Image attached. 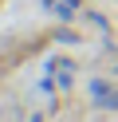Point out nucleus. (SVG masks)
Segmentation results:
<instances>
[{"mask_svg": "<svg viewBox=\"0 0 118 122\" xmlns=\"http://www.w3.org/2000/svg\"><path fill=\"white\" fill-rule=\"evenodd\" d=\"M87 91H91V98H94V102H98V106L106 102L110 95H114V87H110L106 79H91V83H87Z\"/></svg>", "mask_w": 118, "mask_h": 122, "instance_id": "nucleus-1", "label": "nucleus"}, {"mask_svg": "<svg viewBox=\"0 0 118 122\" xmlns=\"http://www.w3.org/2000/svg\"><path fill=\"white\" fill-rule=\"evenodd\" d=\"M43 4H47V12H55L59 20H71V8H67V4H59V0H43Z\"/></svg>", "mask_w": 118, "mask_h": 122, "instance_id": "nucleus-2", "label": "nucleus"}, {"mask_svg": "<svg viewBox=\"0 0 118 122\" xmlns=\"http://www.w3.org/2000/svg\"><path fill=\"white\" fill-rule=\"evenodd\" d=\"M102 110H118V87H114V95H110L106 102H102Z\"/></svg>", "mask_w": 118, "mask_h": 122, "instance_id": "nucleus-3", "label": "nucleus"}, {"mask_svg": "<svg viewBox=\"0 0 118 122\" xmlns=\"http://www.w3.org/2000/svg\"><path fill=\"white\" fill-rule=\"evenodd\" d=\"M31 122H43V114H36V118H31Z\"/></svg>", "mask_w": 118, "mask_h": 122, "instance_id": "nucleus-4", "label": "nucleus"}, {"mask_svg": "<svg viewBox=\"0 0 118 122\" xmlns=\"http://www.w3.org/2000/svg\"><path fill=\"white\" fill-rule=\"evenodd\" d=\"M67 4H79V0H67Z\"/></svg>", "mask_w": 118, "mask_h": 122, "instance_id": "nucleus-5", "label": "nucleus"}]
</instances>
